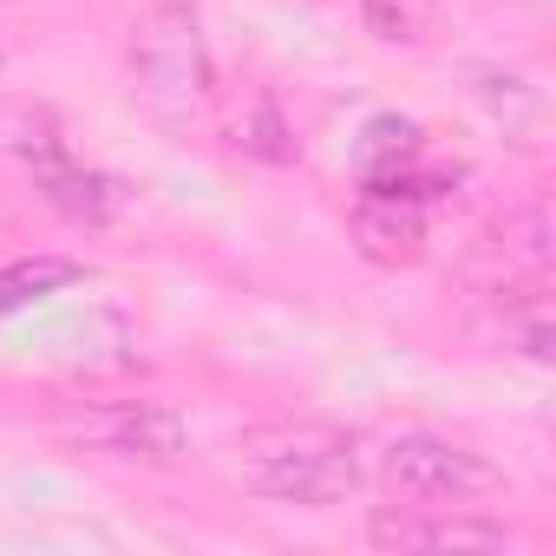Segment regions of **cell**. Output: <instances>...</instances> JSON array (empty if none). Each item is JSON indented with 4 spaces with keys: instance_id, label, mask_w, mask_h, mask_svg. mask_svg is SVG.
<instances>
[{
    "instance_id": "6da1fadb",
    "label": "cell",
    "mask_w": 556,
    "mask_h": 556,
    "mask_svg": "<svg viewBox=\"0 0 556 556\" xmlns=\"http://www.w3.org/2000/svg\"><path fill=\"white\" fill-rule=\"evenodd\" d=\"M236 484L255 497H275V504L328 510V504L354 497V484H361V439L328 419L255 426L236 445Z\"/></svg>"
},
{
    "instance_id": "7a4b0ae2",
    "label": "cell",
    "mask_w": 556,
    "mask_h": 556,
    "mask_svg": "<svg viewBox=\"0 0 556 556\" xmlns=\"http://www.w3.org/2000/svg\"><path fill=\"white\" fill-rule=\"evenodd\" d=\"M125 66H131V92L151 112V125H164L170 138L203 125V112L216 99V66H210V40H203L197 8H184V0L144 8L131 21Z\"/></svg>"
},
{
    "instance_id": "3957f363",
    "label": "cell",
    "mask_w": 556,
    "mask_h": 556,
    "mask_svg": "<svg viewBox=\"0 0 556 556\" xmlns=\"http://www.w3.org/2000/svg\"><path fill=\"white\" fill-rule=\"evenodd\" d=\"M380 478H387V491H400L406 504H471V497L497 491V471H491L478 452H465V445H452V439H432V432H400V439H387Z\"/></svg>"
},
{
    "instance_id": "277c9868",
    "label": "cell",
    "mask_w": 556,
    "mask_h": 556,
    "mask_svg": "<svg viewBox=\"0 0 556 556\" xmlns=\"http://www.w3.org/2000/svg\"><path fill=\"white\" fill-rule=\"evenodd\" d=\"M79 439H92L112 458H138V465H177L190 458V419L177 406L157 400H125V406H99L73 426Z\"/></svg>"
},
{
    "instance_id": "5b68a950",
    "label": "cell",
    "mask_w": 556,
    "mask_h": 556,
    "mask_svg": "<svg viewBox=\"0 0 556 556\" xmlns=\"http://www.w3.org/2000/svg\"><path fill=\"white\" fill-rule=\"evenodd\" d=\"M367 536L380 549H504L517 543L504 523L491 517H471L465 504H400V510H374L367 517Z\"/></svg>"
},
{
    "instance_id": "8992f818",
    "label": "cell",
    "mask_w": 556,
    "mask_h": 556,
    "mask_svg": "<svg viewBox=\"0 0 556 556\" xmlns=\"http://www.w3.org/2000/svg\"><path fill=\"white\" fill-rule=\"evenodd\" d=\"M348 229H354V242H361V255H367V262H413V255H419V242H426V197L361 184Z\"/></svg>"
},
{
    "instance_id": "52a82bcc",
    "label": "cell",
    "mask_w": 556,
    "mask_h": 556,
    "mask_svg": "<svg viewBox=\"0 0 556 556\" xmlns=\"http://www.w3.org/2000/svg\"><path fill=\"white\" fill-rule=\"evenodd\" d=\"M27 170H34V190H40L53 210H66L73 223H105V216L125 203L118 177H105V170L79 164L66 138H60V144H47L40 157H27Z\"/></svg>"
},
{
    "instance_id": "ba28073f",
    "label": "cell",
    "mask_w": 556,
    "mask_h": 556,
    "mask_svg": "<svg viewBox=\"0 0 556 556\" xmlns=\"http://www.w3.org/2000/svg\"><path fill=\"white\" fill-rule=\"evenodd\" d=\"M73 282H86V268L66 262V255H27V262H8L0 268V321L47 302V295H66Z\"/></svg>"
},
{
    "instance_id": "9c48e42d",
    "label": "cell",
    "mask_w": 556,
    "mask_h": 556,
    "mask_svg": "<svg viewBox=\"0 0 556 556\" xmlns=\"http://www.w3.org/2000/svg\"><path fill=\"white\" fill-rule=\"evenodd\" d=\"M497 249H504V275H517V282H543V268H549V210L543 203L517 210L497 229Z\"/></svg>"
},
{
    "instance_id": "30bf717a",
    "label": "cell",
    "mask_w": 556,
    "mask_h": 556,
    "mask_svg": "<svg viewBox=\"0 0 556 556\" xmlns=\"http://www.w3.org/2000/svg\"><path fill=\"white\" fill-rule=\"evenodd\" d=\"M361 21L380 47H419L439 21V0H361Z\"/></svg>"
}]
</instances>
